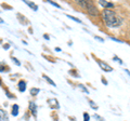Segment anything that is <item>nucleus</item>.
<instances>
[{"label":"nucleus","mask_w":130,"mask_h":121,"mask_svg":"<svg viewBox=\"0 0 130 121\" xmlns=\"http://www.w3.org/2000/svg\"><path fill=\"white\" fill-rule=\"evenodd\" d=\"M102 18L103 21L105 22L107 27H111V28H116V27H119L121 25V18L117 15L115 12L112 11V10H108V9H105L102 12Z\"/></svg>","instance_id":"1"},{"label":"nucleus","mask_w":130,"mask_h":121,"mask_svg":"<svg viewBox=\"0 0 130 121\" xmlns=\"http://www.w3.org/2000/svg\"><path fill=\"white\" fill-rule=\"evenodd\" d=\"M78 3L81 7H84L85 9L88 11V13H90L91 15H99V11H98L95 6L93 5L92 2H90V1H78Z\"/></svg>","instance_id":"2"},{"label":"nucleus","mask_w":130,"mask_h":121,"mask_svg":"<svg viewBox=\"0 0 130 121\" xmlns=\"http://www.w3.org/2000/svg\"><path fill=\"white\" fill-rule=\"evenodd\" d=\"M98 65L102 68V70H104V71H112L113 70V68L109 66L108 64L103 62V61H98Z\"/></svg>","instance_id":"3"},{"label":"nucleus","mask_w":130,"mask_h":121,"mask_svg":"<svg viewBox=\"0 0 130 121\" xmlns=\"http://www.w3.org/2000/svg\"><path fill=\"white\" fill-rule=\"evenodd\" d=\"M99 2H100L101 6L105 8V9H108V8H113L114 7V5L112 2H107V1H104V0H100Z\"/></svg>","instance_id":"4"},{"label":"nucleus","mask_w":130,"mask_h":121,"mask_svg":"<svg viewBox=\"0 0 130 121\" xmlns=\"http://www.w3.org/2000/svg\"><path fill=\"white\" fill-rule=\"evenodd\" d=\"M29 109L31 110L32 112V115H34L36 117V115H37V106H36V104L35 103H29Z\"/></svg>","instance_id":"5"},{"label":"nucleus","mask_w":130,"mask_h":121,"mask_svg":"<svg viewBox=\"0 0 130 121\" xmlns=\"http://www.w3.org/2000/svg\"><path fill=\"white\" fill-rule=\"evenodd\" d=\"M19 90L21 92H24L26 90V82L24 81V80H21V81L19 82Z\"/></svg>","instance_id":"6"},{"label":"nucleus","mask_w":130,"mask_h":121,"mask_svg":"<svg viewBox=\"0 0 130 121\" xmlns=\"http://www.w3.org/2000/svg\"><path fill=\"white\" fill-rule=\"evenodd\" d=\"M12 115L13 116H18L19 115V105L14 104L13 107H12Z\"/></svg>","instance_id":"7"},{"label":"nucleus","mask_w":130,"mask_h":121,"mask_svg":"<svg viewBox=\"0 0 130 121\" xmlns=\"http://www.w3.org/2000/svg\"><path fill=\"white\" fill-rule=\"evenodd\" d=\"M24 2H25L26 5H28V6H29L30 8H32V9H34V11H37V10H38V7L36 6L35 3H32V2H29V1H27V0H25V1H24Z\"/></svg>","instance_id":"8"},{"label":"nucleus","mask_w":130,"mask_h":121,"mask_svg":"<svg viewBox=\"0 0 130 121\" xmlns=\"http://www.w3.org/2000/svg\"><path fill=\"white\" fill-rule=\"evenodd\" d=\"M39 89H37V88H32V89H30V94L32 95V96H36L38 93H39Z\"/></svg>","instance_id":"9"},{"label":"nucleus","mask_w":130,"mask_h":121,"mask_svg":"<svg viewBox=\"0 0 130 121\" xmlns=\"http://www.w3.org/2000/svg\"><path fill=\"white\" fill-rule=\"evenodd\" d=\"M43 78H44V79H46V80H47V82H49V83H50V84H51V86H53V87H55V83H54L53 81H52V80H51V78H49V77H48V76H46V75H43Z\"/></svg>","instance_id":"10"},{"label":"nucleus","mask_w":130,"mask_h":121,"mask_svg":"<svg viewBox=\"0 0 130 121\" xmlns=\"http://www.w3.org/2000/svg\"><path fill=\"white\" fill-rule=\"evenodd\" d=\"M67 17H70L71 19H73V21H75V22H77V23H81V21H80V19H78L77 17L72 16V15H67Z\"/></svg>","instance_id":"11"},{"label":"nucleus","mask_w":130,"mask_h":121,"mask_svg":"<svg viewBox=\"0 0 130 121\" xmlns=\"http://www.w3.org/2000/svg\"><path fill=\"white\" fill-rule=\"evenodd\" d=\"M90 106L93 108V109H98V108H99V107L96 106V104H95L94 102H93V100H90Z\"/></svg>","instance_id":"12"},{"label":"nucleus","mask_w":130,"mask_h":121,"mask_svg":"<svg viewBox=\"0 0 130 121\" xmlns=\"http://www.w3.org/2000/svg\"><path fill=\"white\" fill-rule=\"evenodd\" d=\"M89 119H90L89 115L87 114V112H84V121H89Z\"/></svg>","instance_id":"13"},{"label":"nucleus","mask_w":130,"mask_h":121,"mask_svg":"<svg viewBox=\"0 0 130 121\" xmlns=\"http://www.w3.org/2000/svg\"><path fill=\"white\" fill-rule=\"evenodd\" d=\"M79 88H80V89H81V90H83L84 92H86V93H89V91L87 90L86 88H85V86H83V84H79Z\"/></svg>","instance_id":"14"},{"label":"nucleus","mask_w":130,"mask_h":121,"mask_svg":"<svg viewBox=\"0 0 130 121\" xmlns=\"http://www.w3.org/2000/svg\"><path fill=\"white\" fill-rule=\"evenodd\" d=\"M94 118L98 120V121H105L102 117H100V116H98V115H94Z\"/></svg>","instance_id":"15"},{"label":"nucleus","mask_w":130,"mask_h":121,"mask_svg":"<svg viewBox=\"0 0 130 121\" xmlns=\"http://www.w3.org/2000/svg\"><path fill=\"white\" fill-rule=\"evenodd\" d=\"M113 59H114V61H117V62H118L119 64H123V61H121L119 57H117V56H114Z\"/></svg>","instance_id":"16"},{"label":"nucleus","mask_w":130,"mask_h":121,"mask_svg":"<svg viewBox=\"0 0 130 121\" xmlns=\"http://www.w3.org/2000/svg\"><path fill=\"white\" fill-rule=\"evenodd\" d=\"M49 3H51L52 6H54V7H56V8H59V9H61V7L58 5V3H55V2H53V1H49Z\"/></svg>","instance_id":"17"},{"label":"nucleus","mask_w":130,"mask_h":121,"mask_svg":"<svg viewBox=\"0 0 130 121\" xmlns=\"http://www.w3.org/2000/svg\"><path fill=\"white\" fill-rule=\"evenodd\" d=\"M0 117H1V118H5L6 117V112L3 110H1V109H0Z\"/></svg>","instance_id":"18"},{"label":"nucleus","mask_w":130,"mask_h":121,"mask_svg":"<svg viewBox=\"0 0 130 121\" xmlns=\"http://www.w3.org/2000/svg\"><path fill=\"white\" fill-rule=\"evenodd\" d=\"M94 38H95L96 40H100V41H101V42H103V41H104V39H103V38H100V37H96V36H95V37H94Z\"/></svg>","instance_id":"19"},{"label":"nucleus","mask_w":130,"mask_h":121,"mask_svg":"<svg viewBox=\"0 0 130 121\" xmlns=\"http://www.w3.org/2000/svg\"><path fill=\"white\" fill-rule=\"evenodd\" d=\"M102 81H103L104 84H107V82H106V80H105V78H102Z\"/></svg>","instance_id":"20"},{"label":"nucleus","mask_w":130,"mask_h":121,"mask_svg":"<svg viewBox=\"0 0 130 121\" xmlns=\"http://www.w3.org/2000/svg\"><path fill=\"white\" fill-rule=\"evenodd\" d=\"M125 71H126V72H127V74H128V75L130 76V70H129V69H125Z\"/></svg>","instance_id":"21"},{"label":"nucleus","mask_w":130,"mask_h":121,"mask_svg":"<svg viewBox=\"0 0 130 121\" xmlns=\"http://www.w3.org/2000/svg\"><path fill=\"white\" fill-rule=\"evenodd\" d=\"M43 37H44V39H48V40H49V36H48L47 34H46V35H44V36H43Z\"/></svg>","instance_id":"22"},{"label":"nucleus","mask_w":130,"mask_h":121,"mask_svg":"<svg viewBox=\"0 0 130 121\" xmlns=\"http://www.w3.org/2000/svg\"><path fill=\"white\" fill-rule=\"evenodd\" d=\"M0 23H3V21H2V19H0Z\"/></svg>","instance_id":"23"}]
</instances>
